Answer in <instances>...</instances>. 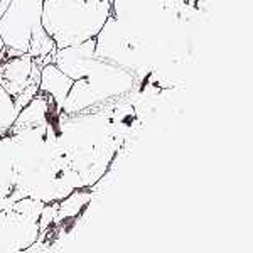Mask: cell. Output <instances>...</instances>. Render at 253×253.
<instances>
[{
  "mask_svg": "<svg viewBox=\"0 0 253 253\" xmlns=\"http://www.w3.org/2000/svg\"><path fill=\"white\" fill-rule=\"evenodd\" d=\"M38 68H36V61L29 54H20V58H9L0 64V84L3 86L7 93H24L32 84L34 75H38ZM39 78V76H36ZM39 81V80H34Z\"/></svg>",
  "mask_w": 253,
  "mask_h": 253,
  "instance_id": "obj_2",
  "label": "cell"
},
{
  "mask_svg": "<svg viewBox=\"0 0 253 253\" xmlns=\"http://www.w3.org/2000/svg\"><path fill=\"white\" fill-rule=\"evenodd\" d=\"M5 49H7V47L3 46V41L0 39V64H2L5 59H9V58H10V56H7V54H5Z\"/></svg>",
  "mask_w": 253,
  "mask_h": 253,
  "instance_id": "obj_3",
  "label": "cell"
},
{
  "mask_svg": "<svg viewBox=\"0 0 253 253\" xmlns=\"http://www.w3.org/2000/svg\"><path fill=\"white\" fill-rule=\"evenodd\" d=\"M44 0H12L0 17V39L15 54L44 58L54 49V41L42 27Z\"/></svg>",
  "mask_w": 253,
  "mask_h": 253,
  "instance_id": "obj_1",
  "label": "cell"
}]
</instances>
